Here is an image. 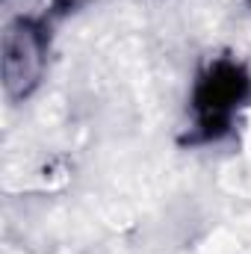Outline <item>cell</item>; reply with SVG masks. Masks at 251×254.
<instances>
[{
  "label": "cell",
  "instance_id": "6da1fadb",
  "mask_svg": "<svg viewBox=\"0 0 251 254\" xmlns=\"http://www.w3.org/2000/svg\"><path fill=\"white\" fill-rule=\"evenodd\" d=\"M251 92V77L246 68L234 60H216L210 63L192 92V110H195V139L213 142L228 133L234 113L243 107Z\"/></svg>",
  "mask_w": 251,
  "mask_h": 254
},
{
  "label": "cell",
  "instance_id": "7a4b0ae2",
  "mask_svg": "<svg viewBox=\"0 0 251 254\" xmlns=\"http://www.w3.org/2000/svg\"><path fill=\"white\" fill-rule=\"evenodd\" d=\"M48 54L45 27L33 18H15L3 33V83L12 98H27L42 77Z\"/></svg>",
  "mask_w": 251,
  "mask_h": 254
},
{
  "label": "cell",
  "instance_id": "3957f363",
  "mask_svg": "<svg viewBox=\"0 0 251 254\" xmlns=\"http://www.w3.org/2000/svg\"><path fill=\"white\" fill-rule=\"evenodd\" d=\"M249 3H251V0H249Z\"/></svg>",
  "mask_w": 251,
  "mask_h": 254
}]
</instances>
